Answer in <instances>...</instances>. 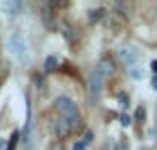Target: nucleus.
<instances>
[{"label": "nucleus", "mask_w": 157, "mask_h": 150, "mask_svg": "<svg viewBox=\"0 0 157 150\" xmlns=\"http://www.w3.org/2000/svg\"><path fill=\"white\" fill-rule=\"evenodd\" d=\"M54 107H56V112H58V120H56V135L58 137H65V135H69L75 126H78V122H80V112H78V105L69 99V97H58L56 101H54Z\"/></svg>", "instance_id": "obj_1"}, {"label": "nucleus", "mask_w": 157, "mask_h": 150, "mask_svg": "<svg viewBox=\"0 0 157 150\" xmlns=\"http://www.w3.org/2000/svg\"><path fill=\"white\" fill-rule=\"evenodd\" d=\"M112 71H114V64H112L110 58H103L90 71V75H88V94H90L93 101H99V97L103 92V86H105V79L112 75Z\"/></svg>", "instance_id": "obj_2"}, {"label": "nucleus", "mask_w": 157, "mask_h": 150, "mask_svg": "<svg viewBox=\"0 0 157 150\" xmlns=\"http://www.w3.org/2000/svg\"><path fill=\"white\" fill-rule=\"evenodd\" d=\"M5 47H7L9 56H11L15 62H20V64H28V60H30V52H28V43H26V39H24L22 32H11V35L7 37Z\"/></svg>", "instance_id": "obj_3"}, {"label": "nucleus", "mask_w": 157, "mask_h": 150, "mask_svg": "<svg viewBox=\"0 0 157 150\" xmlns=\"http://www.w3.org/2000/svg\"><path fill=\"white\" fill-rule=\"evenodd\" d=\"M116 54H118V60H121L123 64H127L129 69H131V67H138V60H140V56H142V52H140L138 47H133V45H123Z\"/></svg>", "instance_id": "obj_4"}, {"label": "nucleus", "mask_w": 157, "mask_h": 150, "mask_svg": "<svg viewBox=\"0 0 157 150\" xmlns=\"http://www.w3.org/2000/svg\"><path fill=\"white\" fill-rule=\"evenodd\" d=\"M0 9L7 13V17H15L20 11V2L17 0H9V2H0Z\"/></svg>", "instance_id": "obj_5"}, {"label": "nucleus", "mask_w": 157, "mask_h": 150, "mask_svg": "<svg viewBox=\"0 0 157 150\" xmlns=\"http://www.w3.org/2000/svg\"><path fill=\"white\" fill-rule=\"evenodd\" d=\"M56 67H58V58L56 56H48L45 62H43V71L45 73H52V71H56Z\"/></svg>", "instance_id": "obj_6"}, {"label": "nucleus", "mask_w": 157, "mask_h": 150, "mask_svg": "<svg viewBox=\"0 0 157 150\" xmlns=\"http://www.w3.org/2000/svg\"><path fill=\"white\" fill-rule=\"evenodd\" d=\"M20 139H22V133H20V131H13L11 137H9V148H7V150H15V146L20 144Z\"/></svg>", "instance_id": "obj_7"}, {"label": "nucleus", "mask_w": 157, "mask_h": 150, "mask_svg": "<svg viewBox=\"0 0 157 150\" xmlns=\"http://www.w3.org/2000/svg\"><path fill=\"white\" fill-rule=\"evenodd\" d=\"M129 77H131V79H142V77H144V71H142L140 67H131V69H129Z\"/></svg>", "instance_id": "obj_8"}, {"label": "nucleus", "mask_w": 157, "mask_h": 150, "mask_svg": "<svg viewBox=\"0 0 157 150\" xmlns=\"http://www.w3.org/2000/svg\"><path fill=\"white\" fill-rule=\"evenodd\" d=\"M118 120H121V124H123V126H129V124H131V118H129V116H127L125 112H123V114L118 116Z\"/></svg>", "instance_id": "obj_9"}, {"label": "nucleus", "mask_w": 157, "mask_h": 150, "mask_svg": "<svg viewBox=\"0 0 157 150\" xmlns=\"http://www.w3.org/2000/svg\"><path fill=\"white\" fill-rule=\"evenodd\" d=\"M144 116H146L144 107H138V112H136V118H138V122H144Z\"/></svg>", "instance_id": "obj_10"}, {"label": "nucleus", "mask_w": 157, "mask_h": 150, "mask_svg": "<svg viewBox=\"0 0 157 150\" xmlns=\"http://www.w3.org/2000/svg\"><path fill=\"white\" fill-rule=\"evenodd\" d=\"M82 141H84V144L88 146V144L93 141V131H86V133H84V137H82Z\"/></svg>", "instance_id": "obj_11"}, {"label": "nucleus", "mask_w": 157, "mask_h": 150, "mask_svg": "<svg viewBox=\"0 0 157 150\" xmlns=\"http://www.w3.org/2000/svg\"><path fill=\"white\" fill-rule=\"evenodd\" d=\"M73 150H86V144L80 139V141H75V144H73Z\"/></svg>", "instance_id": "obj_12"}, {"label": "nucleus", "mask_w": 157, "mask_h": 150, "mask_svg": "<svg viewBox=\"0 0 157 150\" xmlns=\"http://www.w3.org/2000/svg\"><path fill=\"white\" fill-rule=\"evenodd\" d=\"M99 15H103V11H93V13H90V22H97Z\"/></svg>", "instance_id": "obj_13"}, {"label": "nucleus", "mask_w": 157, "mask_h": 150, "mask_svg": "<svg viewBox=\"0 0 157 150\" xmlns=\"http://www.w3.org/2000/svg\"><path fill=\"white\" fill-rule=\"evenodd\" d=\"M118 99H121V105H123V107H127V105H129V103H127V94H125V92H121V94H118Z\"/></svg>", "instance_id": "obj_14"}, {"label": "nucleus", "mask_w": 157, "mask_h": 150, "mask_svg": "<svg viewBox=\"0 0 157 150\" xmlns=\"http://www.w3.org/2000/svg\"><path fill=\"white\" fill-rule=\"evenodd\" d=\"M7 148H9V141L5 137H0V150H7Z\"/></svg>", "instance_id": "obj_15"}, {"label": "nucleus", "mask_w": 157, "mask_h": 150, "mask_svg": "<svg viewBox=\"0 0 157 150\" xmlns=\"http://www.w3.org/2000/svg\"><path fill=\"white\" fill-rule=\"evenodd\" d=\"M116 150H129V146H127V141L123 139V141H121V144L116 146Z\"/></svg>", "instance_id": "obj_16"}, {"label": "nucleus", "mask_w": 157, "mask_h": 150, "mask_svg": "<svg viewBox=\"0 0 157 150\" xmlns=\"http://www.w3.org/2000/svg\"><path fill=\"white\" fill-rule=\"evenodd\" d=\"M151 71L157 75V60H153V62H151Z\"/></svg>", "instance_id": "obj_17"}, {"label": "nucleus", "mask_w": 157, "mask_h": 150, "mask_svg": "<svg viewBox=\"0 0 157 150\" xmlns=\"http://www.w3.org/2000/svg\"><path fill=\"white\" fill-rule=\"evenodd\" d=\"M151 86H153V90H157V75L151 79Z\"/></svg>", "instance_id": "obj_18"}]
</instances>
